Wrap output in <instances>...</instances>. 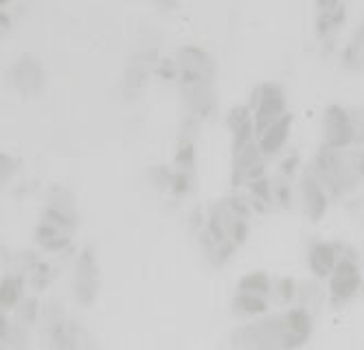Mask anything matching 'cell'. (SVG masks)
<instances>
[{
  "mask_svg": "<svg viewBox=\"0 0 364 350\" xmlns=\"http://www.w3.org/2000/svg\"><path fill=\"white\" fill-rule=\"evenodd\" d=\"M341 250L336 244H327V241H316L314 246L309 248V267L314 272L316 278H329L333 267L341 258Z\"/></svg>",
  "mask_w": 364,
  "mask_h": 350,
  "instance_id": "11",
  "label": "cell"
},
{
  "mask_svg": "<svg viewBox=\"0 0 364 350\" xmlns=\"http://www.w3.org/2000/svg\"><path fill=\"white\" fill-rule=\"evenodd\" d=\"M159 3H161V5H165V7H169V5H173V3H176V0H159Z\"/></svg>",
  "mask_w": 364,
  "mask_h": 350,
  "instance_id": "18",
  "label": "cell"
},
{
  "mask_svg": "<svg viewBox=\"0 0 364 350\" xmlns=\"http://www.w3.org/2000/svg\"><path fill=\"white\" fill-rule=\"evenodd\" d=\"M11 84L22 90V92H38L44 84V75L38 62L29 60V58H22L14 64L11 68Z\"/></svg>",
  "mask_w": 364,
  "mask_h": 350,
  "instance_id": "10",
  "label": "cell"
},
{
  "mask_svg": "<svg viewBox=\"0 0 364 350\" xmlns=\"http://www.w3.org/2000/svg\"><path fill=\"white\" fill-rule=\"evenodd\" d=\"M360 287H362V276L355 256L351 252H343L329 276V298L333 300V305H345L351 298H355Z\"/></svg>",
  "mask_w": 364,
  "mask_h": 350,
  "instance_id": "5",
  "label": "cell"
},
{
  "mask_svg": "<svg viewBox=\"0 0 364 350\" xmlns=\"http://www.w3.org/2000/svg\"><path fill=\"white\" fill-rule=\"evenodd\" d=\"M353 114V125H355V145L364 147V105L351 107Z\"/></svg>",
  "mask_w": 364,
  "mask_h": 350,
  "instance_id": "17",
  "label": "cell"
},
{
  "mask_svg": "<svg viewBox=\"0 0 364 350\" xmlns=\"http://www.w3.org/2000/svg\"><path fill=\"white\" fill-rule=\"evenodd\" d=\"M311 171L323 180L331 199L349 197L364 184V147L362 145H353L347 149L321 147L316 160L311 163Z\"/></svg>",
  "mask_w": 364,
  "mask_h": 350,
  "instance_id": "1",
  "label": "cell"
},
{
  "mask_svg": "<svg viewBox=\"0 0 364 350\" xmlns=\"http://www.w3.org/2000/svg\"><path fill=\"white\" fill-rule=\"evenodd\" d=\"M343 66L349 72H364V20L358 24L355 33L343 48Z\"/></svg>",
  "mask_w": 364,
  "mask_h": 350,
  "instance_id": "13",
  "label": "cell"
},
{
  "mask_svg": "<svg viewBox=\"0 0 364 350\" xmlns=\"http://www.w3.org/2000/svg\"><path fill=\"white\" fill-rule=\"evenodd\" d=\"M316 7V38L323 48H333L347 24L349 0H314Z\"/></svg>",
  "mask_w": 364,
  "mask_h": 350,
  "instance_id": "3",
  "label": "cell"
},
{
  "mask_svg": "<svg viewBox=\"0 0 364 350\" xmlns=\"http://www.w3.org/2000/svg\"><path fill=\"white\" fill-rule=\"evenodd\" d=\"M97 283H99V272H97V263L95 256L90 252H84L77 261L75 267V295L82 305L92 302L95 291H97Z\"/></svg>",
  "mask_w": 364,
  "mask_h": 350,
  "instance_id": "9",
  "label": "cell"
},
{
  "mask_svg": "<svg viewBox=\"0 0 364 350\" xmlns=\"http://www.w3.org/2000/svg\"><path fill=\"white\" fill-rule=\"evenodd\" d=\"M235 311L240 315H259L266 311V295L250 293L240 289L237 298H235Z\"/></svg>",
  "mask_w": 364,
  "mask_h": 350,
  "instance_id": "14",
  "label": "cell"
},
{
  "mask_svg": "<svg viewBox=\"0 0 364 350\" xmlns=\"http://www.w3.org/2000/svg\"><path fill=\"white\" fill-rule=\"evenodd\" d=\"M176 75L182 94L193 112L206 114L213 107V64L200 48H182L176 58Z\"/></svg>",
  "mask_w": 364,
  "mask_h": 350,
  "instance_id": "2",
  "label": "cell"
},
{
  "mask_svg": "<svg viewBox=\"0 0 364 350\" xmlns=\"http://www.w3.org/2000/svg\"><path fill=\"white\" fill-rule=\"evenodd\" d=\"M290 116H283L281 121L272 123L268 129H264L262 133H259V147H262L264 155L270 158V155H277L283 145L288 143V136H290Z\"/></svg>",
  "mask_w": 364,
  "mask_h": 350,
  "instance_id": "12",
  "label": "cell"
},
{
  "mask_svg": "<svg viewBox=\"0 0 364 350\" xmlns=\"http://www.w3.org/2000/svg\"><path fill=\"white\" fill-rule=\"evenodd\" d=\"M3 350H29V337H27V331H24V327H22V322H20V324H14V322H7V324H5Z\"/></svg>",
  "mask_w": 364,
  "mask_h": 350,
  "instance_id": "15",
  "label": "cell"
},
{
  "mask_svg": "<svg viewBox=\"0 0 364 350\" xmlns=\"http://www.w3.org/2000/svg\"><path fill=\"white\" fill-rule=\"evenodd\" d=\"M48 350H90L84 331L66 319H50L48 324Z\"/></svg>",
  "mask_w": 364,
  "mask_h": 350,
  "instance_id": "8",
  "label": "cell"
},
{
  "mask_svg": "<svg viewBox=\"0 0 364 350\" xmlns=\"http://www.w3.org/2000/svg\"><path fill=\"white\" fill-rule=\"evenodd\" d=\"M355 145V125L349 107L329 105L323 114V147L347 149Z\"/></svg>",
  "mask_w": 364,
  "mask_h": 350,
  "instance_id": "4",
  "label": "cell"
},
{
  "mask_svg": "<svg viewBox=\"0 0 364 350\" xmlns=\"http://www.w3.org/2000/svg\"><path fill=\"white\" fill-rule=\"evenodd\" d=\"M20 295H22L20 280H18V278H7V280H5V287H3V298H5V305H7V307L18 305V302H20Z\"/></svg>",
  "mask_w": 364,
  "mask_h": 350,
  "instance_id": "16",
  "label": "cell"
},
{
  "mask_svg": "<svg viewBox=\"0 0 364 350\" xmlns=\"http://www.w3.org/2000/svg\"><path fill=\"white\" fill-rule=\"evenodd\" d=\"M285 114V94L279 86L266 84L262 90L257 92V101H255V133L259 136L264 129H268L272 123L281 121Z\"/></svg>",
  "mask_w": 364,
  "mask_h": 350,
  "instance_id": "6",
  "label": "cell"
},
{
  "mask_svg": "<svg viewBox=\"0 0 364 350\" xmlns=\"http://www.w3.org/2000/svg\"><path fill=\"white\" fill-rule=\"evenodd\" d=\"M299 197H301V204H303V210L309 219L318 222L323 214L327 212V206H329V191L327 186L323 184V180L309 169H305V173L301 175V182H299Z\"/></svg>",
  "mask_w": 364,
  "mask_h": 350,
  "instance_id": "7",
  "label": "cell"
}]
</instances>
